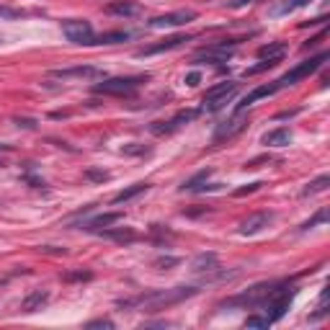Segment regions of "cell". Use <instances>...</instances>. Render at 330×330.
Masks as SVG:
<instances>
[{"label":"cell","mask_w":330,"mask_h":330,"mask_svg":"<svg viewBox=\"0 0 330 330\" xmlns=\"http://www.w3.org/2000/svg\"><path fill=\"white\" fill-rule=\"evenodd\" d=\"M199 289L196 286H173V289H155V292H144L137 294L127 302H119V307H139V310H147V312H157V310H165V307H173L178 302L194 297Z\"/></svg>","instance_id":"6da1fadb"},{"label":"cell","mask_w":330,"mask_h":330,"mask_svg":"<svg viewBox=\"0 0 330 330\" xmlns=\"http://www.w3.org/2000/svg\"><path fill=\"white\" fill-rule=\"evenodd\" d=\"M147 83L144 75H134V77H106L93 85V93L96 96H132L134 90Z\"/></svg>","instance_id":"7a4b0ae2"},{"label":"cell","mask_w":330,"mask_h":330,"mask_svg":"<svg viewBox=\"0 0 330 330\" xmlns=\"http://www.w3.org/2000/svg\"><path fill=\"white\" fill-rule=\"evenodd\" d=\"M328 57H330L328 52H320L318 57H310V60H305V62H299L297 67H292L286 75H281L279 80H276V88L281 90V88H286V85L299 83L302 77H307V75H312L315 70H320V67H323V62H328Z\"/></svg>","instance_id":"3957f363"},{"label":"cell","mask_w":330,"mask_h":330,"mask_svg":"<svg viewBox=\"0 0 330 330\" xmlns=\"http://www.w3.org/2000/svg\"><path fill=\"white\" fill-rule=\"evenodd\" d=\"M235 93H237V83H232V80H224V83L212 85L204 93V111H219Z\"/></svg>","instance_id":"277c9868"},{"label":"cell","mask_w":330,"mask_h":330,"mask_svg":"<svg viewBox=\"0 0 330 330\" xmlns=\"http://www.w3.org/2000/svg\"><path fill=\"white\" fill-rule=\"evenodd\" d=\"M62 31L67 36V42L72 44H83V47L93 44V26H90V21L67 18V21H62Z\"/></svg>","instance_id":"5b68a950"},{"label":"cell","mask_w":330,"mask_h":330,"mask_svg":"<svg viewBox=\"0 0 330 330\" xmlns=\"http://www.w3.org/2000/svg\"><path fill=\"white\" fill-rule=\"evenodd\" d=\"M196 21V10H173V13H165V16H155L147 21L150 29H176V26L183 23H191Z\"/></svg>","instance_id":"8992f818"},{"label":"cell","mask_w":330,"mask_h":330,"mask_svg":"<svg viewBox=\"0 0 330 330\" xmlns=\"http://www.w3.org/2000/svg\"><path fill=\"white\" fill-rule=\"evenodd\" d=\"M186 42H191V36H189V34H176V36H168V39H163V42H155V44H147V47L137 49V57H150V55H160V52L178 49V47H183Z\"/></svg>","instance_id":"52a82bcc"},{"label":"cell","mask_w":330,"mask_h":330,"mask_svg":"<svg viewBox=\"0 0 330 330\" xmlns=\"http://www.w3.org/2000/svg\"><path fill=\"white\" fill-rule=\"evenodd\" d=\"M245 127H248V116H245L243 111H237L232 119H227V122H222V124L217 127V132H214V142L219 144V142H224V139H232L235 134H240Z\"/></svg>","instance_id":"ba28073f"},{"label":"cell","mask_w":330,"mask_h":330,"mask_svg":"<svg viewBox=\"0 0 330 330\" xmlns=\"http://www.w3.org/2000/svg\"><path fill=\"white\" fill-rule=\"evenodd\" d=\"M106 72L98 67H90V65H77V67H62V70H52V77H60V80H72V77H88V80H96L103 77Z\"/></svg>","instance_id":"9c48e42d"},{"label":"cell","mask_w":330,"mask_h":330,"mask_svg":"<svg viewBox=\"0 0 330 330\" xmlns=\"http://www.w3.org/2000/svg\"><path fill=\"white\" fill-rule=\"evenodd\" d=\"M273 222V212H256L240 222V235H258Z\"/></svg>","instance_id":"30bf717a"},{"label":"cell","mask_w":330,"mask_h":330,"mask_svg":"<svg viewBox=\"0 0 330 330\" xmlns=\"http://www.w3.org/2000/svg\"><path fill=\"white\" fill-rule=\"evenodd\" d=\"M261 142L266 144V147H286V144L292 142V129H286V127L271 129V132H266V134L261 137Z\"/></svg>","instance_id":"8fae6325"},{"label":"cell","mask_w":330,"mask_h":330,"mask_svg":"<svg viewBox=\"0 0 330 330\" xmlns=\"http://www.w3.org/2000/svg\"><path fill=\"white\" fill-rule=\"evenodd\" d=\"M47 302H49V292H47V289H34L31 294L23 297L21 310H23V312H36V310H42Z\"/></svg>","instance_id":"7c38bea8"},{"label":"cell","mask_w":330,"mask_h":330,"mask_svg":"<svg viewBox=\"0 0 330 330\" xmlns=\"http://www.w3.org/2000/svg\"><path fill=\"white\" fill-rule=\"evenodd\" d=\"M106 10L114 13V16L132 18V16H139V13H142V5L139 3H129V0H114V3L106 5Z\"/></svg>","instance_id":"4fadbf2b"},{"label":"cell","mask_w":330,"mask_h":330,"mask_svg":"<svg viewBox=\"0 0 330 330\" xmlns=\"http://www.w3.org/2000/svg\"><path fill=\"white\" fill-rule=\"evenodd\" d=\"M219 266V258L217 253H199L191 261V271L194 273H206V271H214Z\"/></svg>","instance_id":"5bb4252c"},{"label":"cell","mask_w":330,"mask_h":330,"mask_svg":"<svg viewBox=\"0 0 330 330\" xmlns=\"http://www.w3.org/2000/svg\"><path fill=\"white\" fill-rule=\"evenodd\" d=\"M122 219V212H109V214H98V217H93L90 222H85V224H80L83 230H106V227H111L114 222H119Z\"/></svg>","instance_id":"9a60e30c"},{"label":"cell","mask_w":330,"mask_h":330,"mask_svg":"<svg viewBox=\"0 0 330 330\" xmlns=\"http://www.w3.org/2000/svg\"><path fill=\"white\" fill-rule=\"evenodd\" d=\"M98 232L103 237H109V240H114V243H122V245L137 240V232L129 230V227H114V230H98Z\"/></svg>","instance_id":"2e32d148"},{"label":"cell","mask_w":330,"mask_h":330,"mask_svg":"<svg viewBox=\"0 0 330 330\" xmlns=\"http://www.w3.org/2000/svg\"><path fill=\"white\" fill-rule=\"evenodd\" d=\"M276 90H279V88H276V83L273 85H261V88H256V90H250V93L240 101V103H237V111H243V109H248L250 106V103H256L258 98H266V96H273L276 93Z\"/></svg>","instance_id":"e0dca14e"},{"label":"cell","mask_w":330,"mask_h":330,"mask_svg":"<svg viewBox=\"0 0 330 330\" xmlns=\"http://www.w3.org/2000/svg\"><path fill=\"white\" fill-rule=\"evenodd\" d=\"M286 42H268V44H263L258 49V57L261 60H281L286 55Z\"/></svg>","instance_id":"ac0fdd59"},{"label":"cell","mask_w":330,"mask_h":330,"mask_svg":"<svg viewBox=\"0 0 330 330\" xmlns=\"http://www.w3.org/2000/svg\"><path fill=\"white\" fill-rule=\"evenodd\" d=\"M312 0H281L279 5H273L271 8V16H286V13H292V10H297V8H305V5H310Z\"/></svg>","instance_id":"d6986e66"},{"label":"cell","mask_w":330,"mask_h":330,"mask_svg":"<svg viewBox=\"0 0 330 330\" xmlns=\"http://www.w3.org/2000/svg\"><path fill=\"white\" fill-rule=\"evenodd\" d=\"M147 189H150V183H134V186H129V189H124V191H119V194L114 196V204H124V201H129V199H134V196L144 194Z\"/></svg>","instance_id":"ffe728a7"},{"label":"cell","mask_w":330,"mask_h":330,"mask_svg":"<svg viewBox=\"0 0 330 330\" xmlns=\"http://www.w3.org/2000/svg\"><path fill=\"white\" fill-rule=\"evenodd\" d=\"M330 186V176L328 173H323V176H318L315 181H310L305 189H302V196H315V194H320V191H325Z\"/></svg>","instance_id":"44dd1931"},{"label":"cell","mask_w":330,"mask_h":330,"mask_svg":"<svg viewBox=\"0 0 330 330\" xmlns=\"http://www.w3.org/2000/svg\"><path fill=\"white\" fill-rule=\"evenodd\" d=\"M127 39H129L127 31H109V34L93 36V44H119V42H127Z\"/></svg>","instance_id":"7402d4cb"},{"label":"cell","mask_w":330,"mask_h":330,"mask_svg":"<svg viewBox=\"0 0 330 330\" xmlns=\"http://www.w3.org/2000/svg\"><path fill=\"white\" fill-rule=\"evenodd\" d=\"M199 114H201V109H189V111H178V114H176L173 119H170V124H173V127L178 129V127H183V124H189L191 119H196Z\"/></svg>","instance_id":"603a6c76"},{"label":"cell","mask_w":330,"mask_h":330,"mask_svg":"<svg viewBox=\"0 0 330 330\" xmlns=\"http://www.w3.org/2000/svg\"><path fill=\"white\" fill-rule=\"evenodd\" d=\"M122 155H127V157H142V155H150V147H144V144H139V142H129V144L122 147Z\"/></svg>","instance_id":"cb8c5ba5"},{"label":"cell","mask_w":330,"mask_h":330,"mask_svg":"<svg viewBox=\"0 0 330 330\" xmlns=\"http://www.w3.org/2000/svg\"><path fill=\"white\" fill-rule=\"evenodd\" d=\"M281 60H263V62H258V65H253V67H248L245 70V77H250V75H261V72H266V70H271V67H276Z\"/></svg>","instance_id":"d4e9b609"},{"label":"cell","mask_w":330,"mask_h":330,"mask_svg":"<svg viewBox=\"0 0 330 330\" xmlns=\"http://www.w3.org/2000/svg\"><path fill=\"white\" fill-rule=\"evenodd\" d=\"M209 176H212V170H209V168H206V170H199V173H196L194 178H189L186 183H183V186H181V191H194V189L199 186L201 181H206Z\"/></svg>","instance_id":"484cf974"},{"label":"cell","mask_w":330,"mask_h":330,"mask_svg":"<svg viewBox=\"0 0 330 330\" xmlns=\"http://www.w3.org/2000/svg\"><path fill=\"white\" fill-rule=\"evenodd\" d=\"M83 176H85L88 181H96V183H103V181H109V178H111L106 170H98V168H88Z\"/></svg>","instance_id":"4316f807"},{"label":"cell","mask_w":330,"mask_h":330,"mask_svg":"<svg viewBox=\"0 0 330 330\" xmlns=\"http://www.w3.org/2000/svg\"><path fill=\"white\" fill-rule=\"evenodd\" d=\"M178 263H181L178 256H160L155 261V268H173V266H178Z\"/></svg>","instance_id":"83f0119b"},{"label":"cell","mask_w":330,"mask_h":330,"mask_svg":"<svg viewBox=\"0 0 330 330\" xmlns=\"http://www.w3.org/2000/svg\"><path fill=\"white\" fill-rule=\"evenodd\" d=\"M323 222H328V209H325V206H323L312 219H307L305 224H302V230H310V227H315V224H323Z\"/></svg>","instance_id":"f1b7e54d"},{"label":"cell","mask_w":330,"mask_h":330,"mask_svg":"<svg viewBox=\"0 0 330 330\" xmlns=\"http://www.w3.org/2000/svg\"><path fill=\"white\" fill-rule=\"evenodd\" d=\"M62 279L65 281H88V279H93V273L90 271H72V273H65Z\"/></svg>","instance_id":"f546056e"},{"label":"cell","mask_w":330,"mask_h":330,"mask_svg":"<svg viewBox=\"0 0 330 330\" xmlns=\"http://www.w3.org/2000/svg\"><path fill=\"white\" fill-rule=\"evenodd\" d=\"M271 320L268 318H258V315H250V318L245 320V328H268Z\"/></svg>","instance_id":"4dcf8cb0"},{"label":"cell","mask_w":330,"mask_h":330,"mask_svg":"<svg viewBox=\"0 0 330 330\" xmlns=\"http://www.w3.org/2000/svg\"><path fill=\"white\" fill-rule=\"evenodd\" d=\"M263 186V183L261 181H256V183H248V186H243V189H237L235 191V196H245V194H253V191H258Z\"/></svg>","instance_id":"1f68e13d"},{"label":"cell","mask_w":330,"mask_h":330,"mask_svg":"<svg viewBox=\"0 0 330 330\" xmlns=\"http://www.w3.org/2000/svg\"><path fill=\"white\" fill-rule=\"evenodd\" d=\"M85 328H114V320H109V318H98V320H90Z\"/></svg>","instance_id":"d6a6232c"},{"label":"cell","mask_w":330,"mask_h":330,"mask_svg":"<svg viewBox=\"0 0 330 330\" xmlns=\"http://www.w3.org/2000/svg\"><path fill=\"white\" fill-rule=\"evenodd\" d=\"M199 83H201V72H189V75H186V85H189V88H196Z\"/></svg>","instance_id":"836d02e7"},{"label":"cell","mask_w":330,"mask_h":330,"mask_svg":"<svg viewBox=\"0 0 330 330\" xmlns=\"http://www.w3.org/2000/svg\"><path fill=\"white\" fill-rule=\"evenodd\" d=\"M16 124L23 127V129H34V127H36V119H29V116H23V119H21V116H18V119H16Z\"/></svg>","instance_id":"e575fe53"},{"label":"cell","mask_w":330,"mask_h":330,"mask_svg":"<svg viewBox=\"0 0 330 330\" xmlns=\"http://www.w3.org/2000/svg\"><path fill=\"white\" fill-rule=\"evenodd\" d=\"M0 16H5V18H16V16H18V10H13V8H5V5H0Z\"/></svg>","instance_id":"d590c367"},{"label":"cell","mask_w":330,"mask_h":330,"mask_svg":"<svg viewBox=\"0 0 330 330\" xmlns=\"http://www.w3.org/2000/svg\"><path fill=\"white\" fill-rule=\"evenodd\" d=\"M248 3H256V0H227L230 8H243V5H248Z\"/></svg>","instance_id":"8d00e7d4"},{"label":"cell","mask_w":330,"mask_h":330,"mask_svg":"<svg viewBox=\"0 0 330 330\" xmlns=\"http://www.w3.org/2000/svg\"><path fill=\"white\" fill-rule=\"evenodd\" d=\"M0 165H3V160H0Z\"/></svg>","instance_id":"74e56055"}]
</instances>
